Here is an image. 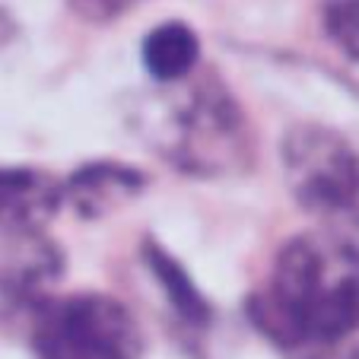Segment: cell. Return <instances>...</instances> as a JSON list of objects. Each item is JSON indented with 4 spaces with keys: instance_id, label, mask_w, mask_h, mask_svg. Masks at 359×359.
Instances as JSON below:
<instances>
[{
    "instance_id": "obj_1",
    "label": "cell",
    "mask_w": 359,
    "mask_h": 359,
    "mask_svg": "<svg viewBox=\"0 0 359 359\" xmlns=\"http://www.w3.org/2000/svg\"><path fill=\"white\" fill-rule=\"evenodd\" d=\"M248 315L286 359H359L356 245L337 232L290 238L248 299Z\"/></svg>"
},
{
    "instance_id": "obj_2",
    "label": "cell",
    "mask_w": 359,
    "mask_h": 359,
    "mask_svg": "<svg viewBox=\"0 0 359 359\" xmlns=\"http://www.w3.org/2000/svg\"><path fill=\"white\" fill-rule=\"evenodd\" d=\"M283 172L302 210L337 236H359V137L302 124L283 140Z\"/></svg>"
},
{
    "instance_id": "obj_3",
    "label": "cell",
    "mask_w": 359,
    "mask_h": 359,
    "mask_svg": "<svg viewBox=\"0 0 359 359\" xmlns=\"http://www.w3.org/2000/svg\"><path fill=\"white\" fill-rule=\"evenodd\" d=\"M32 346L39 359H140L143 334L118 299L80 292L41 305Z\"/></svg>"
},
{
    "instance_id": "obj_4",
    "label": "cell",
    "mask_w": 359,
    "mask_h": 359,
    "mask_svg": "<svg viewBox=\"0 0 359 359\" xmlns=\"http://www.w3.org/2000/svg\"><path fill=\"white\" fill-rule=\"evenodd\" d=\"M169 159L197 175L232 172L248 159V134L236 102L219 86H197L175 111Z\"/></svg>"
},
{
    "instance_id": "obj_5",
    "label": "cell",
    "mask_w": 359,
    "mask_h": 359,
    "mask_svg": "<svg viewBox=\"0 0 359 359\" xmlns=\"http://www.w3.org/2000/svg\"><path fill=\"white\" fill-rule=\"evenodd\" d=\"M64 188L35 169H0V229L26 232L55 217Z\"/></svg>"
},
{
    "instance_id": "obj_6",
    "label": "cell",
    "mask_w": 359,
    "mask_h": 359,
    "mask_svg": "<svg viewBox=\"0 0 359 359\" xmlns=\"http://www.w3.org/2000/svg\"><path fill=\"white\" fill-rule=\"evenodd\" d=\"M201 61V39L184 22H163L143 39V67L159 83L188 80Z\"/></svg>"
},
{
    "instance_id": "obj_7",
    "label": "cell",
    "mask_w": 359,
    "mask_h": 359,
    "mask_svg": "<svg viewBox=\"0 0 359 359\" xmlns=\"http://www.w3.org/2000/svg\"><path fill=\"white\" fill-rule=\"evenodd\" d=\"M134 188H140V175H137L134 169H121V165H89V169L80 172L70 184H64V194L74 197V203L83 213H99L105 203H111L115 197L130 194Z\"/></svg>"
},
{
    "instance_id": "obj_8",
    "label": "cell",
    "mask_w": 359,
    "mask_h": 359,
    "mask_svg": "<svg viewBox=\"0 0 359 359\" xmlns=\"http://www.w3.org/2000/svg\"><path fill=\"white\" fill-rule=\"evenodd\" d=\"M321 26L340 55L359 64V0H321Z\"/></svg>"
},
{
    "instance_id": "obj_9",
    "label": "cell",
    "mask_w": 359,
    "mask_h": 359,
    "mask_svg": "<svg viewBox=\"0 0 359 359\" xmlns=\"http://www.w3.org/2000/svg\"><path fill=\"white\" fill-rule=\"evenodd\" d=\"M140 0H70V7L83 16V20L93 22H109L124 16L128 10H134Z\"/></svg>"
}]
</instances>
